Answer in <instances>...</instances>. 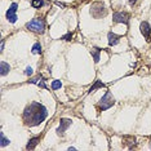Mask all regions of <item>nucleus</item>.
Wrapping results in <instances>:
<instances>
[{"label": "nucleus", "mask_w": 151, "mask_h": 151, "mask_svg": "<svg viewBox=\"0 0 151 151\" xmlns=\"http://www.w3.org/2000/svg\"><path fill=\"white\" fill-rule=\"evenodd\" d=\"M31 5H32V8L39 9L44 5V0H32V1H31Z\"/></svg>", "instance_id": "f3484780"}, {"label": "nucleus", "mask_w": 151, "mask_h": 151, "mask_svg": "<svg viewBox=\"0 0 151 151\" xmlns=\"http://www.w3.org/2000/svg\"><path fill=\"white\" fill-rule=\"evenodd\" d=\"M140 30H141V34L143 35V37L146 39V42L150 43L151 42V26H150L149 22H146V21L141 22Z\"/></svg>", "instance_id": "0eeeda50"}, {"label": "nucleus", "mask_w": 151, "mask_h": 151, "mask_svg": "<svg viewBox=\"0 0 151 151\" xmlns=\"http://www.w3.org/2000/svg\"><path fill=\"white\" fill-rule=\"evenodd\" d=\"M0 70H1V71H0L1 76H5V75L11 71V66H9V64H7V62L1 61V62H0Z\"/></svg>", "instance_id": "9b49d317"}, {"label": "nucleus", "mask_w": 151, "mask_h": 151, "mask_svg": "<svg viewBox=\"0 0 151 151\" xmlns=\"http://www.w3.org/2000/svg\"><path fill=\"white\" fill-rule=\"evenodd\" d=\"M106 85L102 83L101 80H96V83H94V85H92L89 88V90H88V93H92L94 92V90H97V89H99V88H105Z\"/></svg>", "instance_id": "4468645a"}, {"label": "nucleus", "mask_w": 151, "mask_h": 151, "mask_svg": "<svg viewBox=\"0 0 151 151\" xmlns=\"http://www.w3.org/2000/svg\"><path fill=\"white\" fill-rule=\"evenodd\" d=\"M31 52H32V54H42V45H40V43L34 44Z\"/></svg>", "instance_id": "dca6fc26"}, {"label": "nucleus", "mask_w": 151, "mask_h": 151, "mask_svg": "<svg viewBox=\"0 0 151 151\" xmlns=\"http://www.w3.org/2000/svg\"><path fill=\"white\" fill-rule=\"evenodd\" d=\"M129 18H131V14L127 13V12H115L112 14V21L115 23H124V25H128L129 23Z\"/></svg>", "instance_id": "39448f33"}, {"label": "nucleus", "mask_w": 151, "mask_h": 151, "mask_svg": "<svg viewBox=\"0 0 151 151\" xmlns=\"http://www.w3.org/2000/svg\"><path fill=\"white\" fill-rule=\"evenodd\" d=\"M17 9H18V4L13 3L7 11V20L11 23H16V21H17Z\"/></svg>", "instance_id": "6e6552de"}, {"label": "nucleus", "mask_w": 151, "mask_h": 151, "mask_svg": "<svg viewBox=\"0 0 151 151\" xmlns=\"http://www.w3.org/2000/svg\"><path fill=\"white\" fill-rule=\"evenodd\" d=\"M72 124V120L71 119H66V118H62L61 120H59V127L57 128V134L58 136H61V137H64L65 136V132L67 131V128L70 127V125Z\"/></svg>", "instance_id": "423d86ee"}, {"label": "nucleus", "mask_w": 151, "mask_h": 151, "mask_svg": "<svg viewBox=\"0 0 151 151\" xmlns=\"http://www.w3.org/2000/svg\"><path fill=\"white\" fill-rule=\"evenodd\" d=\"M56 4H57V5H61V7H65V4H62V3H59V1H57Z\"/></svg>", "instance_id": "b1692460"}, {"label": "nucleus", "mask_w": 151, "mask_h": 151, "mask_svg": "<svg viewBox=\"0 0 151 151\" xmlns=\"http://www.w3.org/2000/svg\"><path fill=\"white\" fill-rule=\"evenodd\" d=\"M26 29L32 31V32H35V34H43L44 31H45V20L40 18V17L32 18L30 22L26 23Z\"/></svg>", "instance_id": "7ed1b4c3"}, {"label": "nucleus", "mask_w": 151, "mask_h": 151, "mask_svg": "<svg viewBox=\"0 0 151 151\" xmlns=\"http://www.w3.org/2000/svg\"><path fill=\"white\" fill-rule=\"evenodd\" d=\"M101 50H102V49H101V48H97V47H96V48H93L92 52H90V53H92V57H93V59H94V62H96V64H98V62H99Z\"/></svg>", "instance_id": "ddd939ff"}, {"label": "nucleus", "mask_w": 151, "mask_h": 151, "mask_svg": "<svg viewBox=\"0 0 151 151\" xmlns=\"http://www.w3.org/2000/svg\"><path fill=\"white\" fill-rule=\"evenodd\" d=\"M115 105V98L114 96H112V93L107 90L105 94H103V97L99 99V102L97 103V107H98L99 111H106V110H109L110 107H112V106Z\"/></svg>", "instance_id": "20e7f679"}, {"label": "nucleus", "mask_w": 151, "mask_h": 151, "mask_svg": "<svg viewBox=\"0 0 151 151\" xmlns=\"http://www.w3.org/2000/svg\"><path fill=\"white\" fill-rule=\"evenodd\" d=\"M107 39H109V45L110 47L118 45L119 42H120V36L116 35V34H114V32H111V31L107 34Z\"/></svg>", "instance_id": "1a4fd4ad"}, {"label": "nucleus", "mask_w": 151, "mask_h": 151, "mask_svg": "<svg viewBox=\"0 0 151 151\" xmlns=\"http://www.w3.org/2000/svg\"><path fill=\"white\" fill-rule=\"evenodd\" d=\"M4 50V42H1V52Z\"/></svg>", "instance_id": "393cba45"}, {"label": "nucleus", "mask_w": 151, "mask_h": 151, "mask_svg": "<svg viewBox=\"0 0 151 151\" xmlns=\"http://www.w3.org/2000/svg\"><path fill=\"white\" fill-rule=\"evenodd\" d=\"M7 145H9V140L5 137L4 132H0V146L1 147H5Z\"/></svg>", "instance_id": "2eb2a0df"}, {"label": "nucleus", "mask_w": 151, "mask_h": 151, "mask_svg": "<svg viewBox=\"0 0 151 151\" xmlns=\"http://www.w3.org/2000/svg\"><path fill=\"white\" fill-rule=\"evenodd\" d=\"M89 13H90V16H92L93 18H96V20H99V18H105L106 16H107L109 11H107V8H106L105 3H102V1H96V3H93V4L90 5Z\"/></svg>", "instance_id": "f03ea898"}, {"label": "nucleus", "mask_w": 151, "mask_h": 151, "mask_svg": "<svg viewBox=\"0 0 151 151\" xmlns=\"http://www.w3.org/2000/svg\"><path fill=\"white\" fill-rule=\"evenodd\" d=\"M48 110L39 102H31L23 110V121L27 127H37L47 119Z\"/></svg>", "instance_id": "f257e3e1"}, {"label": "nucleus", "mask_w": 151, "mask_h": 151, "mask_svg": "<svg viewBox=\"0 0 151 151\" xmlns=\"http://www.w3.org/2000/svg\"><path fill=\"white\" fill-rule=\"evenodd\" d=\"M37 85H39L40 88H43V89H47V85H45V80H44V78H43V79L39 81V83H37Z\"/></svg>", "instance_id": "aec40b11"}, {"label": "nucleus", "mask_w": 151, "mask_h": 151, "mask_svg": "<svg viewBox=\"0 0 151 151\" xmlns=\"http://www.w3.org/2000/svg\"><path fill=\"white\" fill-rule=\"evenodd\" d=\"M40 142V137H34V138H31V140L29 141V143H27V146H26V149L27 150H34L35 147L37 146V143Z\"/></svg>", "instance_id": "f8f14e48"}, {"label": "nucleus", "mask_w": 151, "mask_h": 151, "mask_svg": "<svg viewBox=\"0 0 151 151\" xmlns=\"http://www.w3.org/2000/svg\"><path fill=\"white\" fill-rule=\"evenodd\" d=\"M42 79H43L42 75H37L36 78H34V79L29 80V83H31V84H37V83H39V80H42Z\"/></svg>", "instance_id": "6ab92c4d"}, {"label": "nucleus", "mask_w": 151, "mask_h": 151, "mask_svg": "<svg viewBox=\"0 0 151 151\" xmlns=\"http://www.w3.org/2000/svg\"><path fill=\"white\" fill-rule=\"evenodd\" d=\"M150 149H151V146H150Z\"/></svg>", "instance_id": "a878e982"}, {"label": "nucleus", "mask_w": 151, "mask_h": 151, "mask_svg": "<svg viewBox=\"0 0 151 151\" xmlns=\"http://www.w3.org/2000/svg\"><path fill=\"white\" fill-rule=\"evenodd\" d=\"M71 37H72V34L68 32V34H66V35L62 36V39H64V40H71Z\"/></svg>", "instance_id": "4be33fe9"}, {"label": "nucleus", "mask_w": 151, "mask_h": 151, "mask_svg": "<svg viewBox=\"0 0 151 151\" xmlns=\"http://www.w3.org/2000/svg\"><path fill=\"white\" fill-rule=\"evenodd\" d=\"M128 1H129V4H131V5H134V4L137 3V0H128Z\"/></svg>", "instance_id": "5701e85b"}, {"label": "nucleus", "mask_w": 151, "mask_h": 151, "mask_svg": "<svg viewBox=\"0 0 151 151\" xmlns=\"http://www.w3.org/2000/svg\"><path fill=\"white\" fill-rule=\"evenodd\" d=\"M25 75H27V76H31V75H32V68L30 67H26V70H25Z\"/></svg>", "instance_id": "412c9836"}, {"label": "nucleus", "mask_w": 151, "mask_h": 151, "mask_svg": "<svg viewBox=\"0 0 151 151\" xmlns=\"http://www.w3.org/2000/svg\"><path fill=\"white\" fill-rule=\"evenodd\" d=\"M134 143H136V138H134V137H132V136H125V137H123V145L128 146L129 149H133Z\"/></svg>", "instance_id": "9d476101"}, {"label": "nucleus", "mask_w": 151, "mask_h": 151, "mask_svg": "<svg viewBox=\"0 0 151 151\" xmlns=\"http://www.w3.org/2000/svg\"><path fill=\"white\" fill-rule=\"evenodd\" d=\"M62 87V83L59 80H53L52 81V89L53 90H57V89H59V88Z\"/></svg>", "instance_id": "a211bd4d"}]
</instances>
